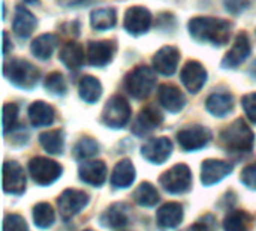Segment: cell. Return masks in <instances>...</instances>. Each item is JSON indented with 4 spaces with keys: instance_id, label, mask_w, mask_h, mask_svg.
I'll use <instances>...</instances> for the list:
<instances>
[{
    "instance_id": "7402d4cb",
    "label": "cell",
    "mask_w": 256,
    "mask_h": 231,
    "mask_svg": "<svg viewBox=\"0 0 256 231\" xmlns=\"http://www.w3.org/2000/svg\"><path fill=\"white\" fill-rule=\"evenodd\" d=\"M158 224L162 228H176L183 221V207L178 203H165L156 215Z\"/></svg>"
},
{
    "instance_id": "d6986e66",
    "label": "cell",
    "mask_w": 256,
    "mask_h": 231,
    "mask_svg": "<svg viewBox=\"0 0 256 231\" xmlns=\"http://www.w3.org/2000/svg\"><path fill=\"white\" fill-rule=\"evenodd\" d=\"M158 99L171 113H178L186 105V98L182 90L172 84H162L158 92Z\"/></svg>"
},
{
    "instance_id": "7bdbcfd3",
    "label": "cell",
    "mask_w": 256,
    "mask_h": 231,
    "mask_svg": "<svg viewBox=\"0 0 256 231\" xmlns=\"http://www.w3.org/2000/svg\"><path fill=\"white\" fill-rule=\"evenodd\" d=\"M62 8H78L92 3L93 0H57Z\"/></svg>"
},
{
    "instance_id": "ee69618b",
    "label": "cell",
    "mask_w": 256,
    "mask_h": 231,
    "mask_svg": "<svg viewBox=\"0 0 256 231\" xmlns=\"http://www.w3.org/2000/svg\"><path fill=\"white\" fill-rule=\"evenodd\" d=\"M9 48H10V42H9V36L6 32H3V54L6 56L9 53Z\"/></svg>"
},
{
    "instance_id": "f546056e",
    "label": "cell",
    "mask_w": 256,
    "mask_h": 231,
    "mask_svg": "<svg viewBox=\"0 0 256 231\" xmlns=\"http://www.w3.org/2000/svg\"><path fill=\"white\" fill-rule=\"evenodd\" d=\"M252 216L244 210H232L224 219L225 231H250L252 230Z\"/></svg>"
},
{
    "instance_id": "74e56055",
    "label": "cell",
    "mask_w": 256,
    "mask_h": 231,
    "mask_svg": "<svg viewBox=\"0 0 256 231\" xmlns=\"http://www.w3.org/2000/svg\"><path fill=\"white\" fill-rule=\"evenodd\" d=\"M3 231H28V227H27V224H26L22 216L12 213V215H6L4 216Z\"/></svg>"
},
{
    "instance_id": "f35d334b",
    "label": "cell",
    "mask_w": 256,
    "mask_h": 231,
    "mask_svg": "<svg viewBox=\"0 0 256 231\" xmlns=\"http://www.w3.org/2000/svg\"><path fill=\"white\" fill-rule=\"evenodd\" d=\"M242 105H243V110L248 114V117L254 123H256V92L244 95L242 98Z\"/></svg>"
},
{
    "instance_id": "7dc6e473",
    "label": "cell",
    "mask_w": 256,
    "mask_h": 231,
    "mask_svg": "<svg viewBox=\"0 0 256 231\" xmlns=\"http://www.w3.org/2000/svg\"><path fill=\"white\" fill-rule=\"evenodd\" d=\"M84 231H94V230H90V228H87V230H84Z\"/></svg>"
},
{
    "instance_id": "83f0119b",
    "label": "cell",
    "mask_w": 256,
    "mask_h": 231,
    "mask_svg": "<svg viewBox=\"0 0 256 231\" xmlns=\"http://www.w3.org/2000/svg\"><path fill=\"white\" fill-rule=\"evenodd\" d=\"M57 36L56 35H51V33H45V35H40L38 36L32 45H30V50L33 53L34 57L40 59V60H48L51 57V54L54 53L56 47H57Z\"/></svg>"
},
{
    "instance_id": "5b68a950",
    "label": "cell",
    "mask_w": 256,
    "mask_h": 231,
    "mask_svg": "<svg viewBox=\"0 0 256 231\" xmlns=\"http://www.w3.org/2000/svg\"><path fill=\"white\" fill-rule=\"evenodd\" d=\"M130 113L132 111H130L129 102L123 96L116 95L105 104L104 111H102V122L108 128L120 129L128 125L130 119Z\"/></svg>"
},
{
    "instance_id": "f1b7e54d",
    "label": "cell",
    "mask_w": 256,
    "mask_h": 231,
    "mask_svg": "<svg viewBox=\"0 0 256 231\" xmlns=\"http://www.w3.org/2000/svg\"><path fill=\"white\" fill-rule=\"evenodd\" d=\"M78 92H80V96L82 101H86L88 104H94L102 96V84L98 78H94L92 75H86L81 78V81L78 84Z\"/></svg>"
},
{
    "instance_id": "277c9868",
    "label": "cell",
    "mask_w": 256,
    "mask_h": 231,
    "mask_svg": "<svg viewBox=\"0 0 256 231\" xmlns=\"http://www.w3.org/2000/svg\"><path fill=\"white\" fill-rule=\"evenodd\" d=\"M156 84V75L154 72L147 66H138L134 71H130L124 80L126 90L130 96L135 99H144L147 98Z\"/></svg>"
},
{
    "instance_id": "8992f818",
    "label": "cell",
    "mask_w": 256,
    "mask_h": 231,
    "mask_svg": "<svg viewBox=\"0 0 256 231\" xmlns=\"http://www.w3.org/2000/svg\"><path fill=\"white\" fill-rule=\"evenodd\" d=\"M159 183L171 194L188 192L192 186V171L186 164H177L160 176Z\"/></svg>"
},
{
    "instance_id": "f6af8a7d",
    "label": "cell",
    "mask_w": 256,
    "mask_h": 231,
    "mask_svg": "<svg viewBox=\"0 0 256 231\" xmlns=\"http://www.w3.org/2000/svg\"><path fill=\"white\" fill-rule=\"evenodd\" d=\"M250 74H252V75H254V77H255V78H256V62H255V63H254V68H252Z\"/></svg>"
},
{
    "instance_id": "3957f363",
    "label": "cell",
    "mask_w": 256,
    "mask_h": 231,
    "mask_svg": "<svg viewBox=\"0 0 256 231\" xmlns=\"http://www.w3.org/2000/svg\"><path fill=\"white\" fill-rule=\"evenodd\" d=\"M4 75L14 86L26 90L33 89L39 80V71L30 62L22 59H14L4 65Z\"/></svg>"
},
{
    "instance_id": "9a60e30c",
    "label": "cell",
    "mask_w": 256,
    "mask_h": 231,
    "mask_svg": "<svg viewBox=\"0 0 256 231\" xmlns=\"http://www.w3.org/2000/svg\"><path fill=\"white\" fill-rule=\"evenodd\" d=\"M232 164L220 159H206L201 165V182L204 186L219 183L232 171Z\"/></svg>"
},
{
    "instance_id": "4dcf8cb0",
    "label": "cell",
    "mask_w": 256,
    "mask_h": 231,
    "mask_svg": "<svg viewBox=\"0 0 256 231\" xmlns=\"http://www.w3.org/2000/svg\"><path fill=\"white\" fill-rule=\"evenodd\" d=\"M117 23V12L112 8L96 9L90 15V24L94 30H108L112 29Z\"/></svg>"
},
{
    "instance_id": "8d00e7d4",
    "label": "cell",
    "mask_w": 256,
    "mask_h": 231,
    "mask_svg": "<svg viewBox=\"0 0 256 231\" xmlns=\"http://www.w3.org/2000/svg\"><path fill=\"white\" fill-rule=\"evenodd\" d=\"M18 117V107L15 104H4L3 105V132L8 134L9 131L14 129Z\"/></svg>"
},
{
    "instance_id": "836d02e7",
    "label": "cell",
    "mask_w": 256,
    "mask_h": 231,
    "mask_svg": "<svg viewBox=\"0 0 256 231\" xmlns=\"http://www.w3.org/2000/svg\"><path fill=\"white\" fill-rule=\"evenodd\" d=\"M33 221H34V225L39 228H50L56 221V215H54L51 204L38 203L33 207Z\"/></svg>"
},
{
    "instance_id": "2e32d148",
    "label": "cell",
    "mask_w": 256,
    "mask_h": 231,
    "mask_svg": "<svg viewBox=\"0 0 256 231\" xmlns=\"http://www.w3.org/2000/svg\"><path fill=\"white\" fill-rule=\"evenodd\" d=\"M180 62V51L176 47H162L153 56V68L162 75H172L177 71Z\"/></svg>"
},
{
    "instance_id": "d6a6232c",
    "label": "cell",
    "mask_w": 256,
    "mask_h": 231,
    "mask_svg": "<svg viewBox=\"0 0 256 231\" xmlns=\"http://www.w3.org/2000/svg\"><path fill=\"white\" fill-rule=\"evenodd\" d=\"M134 200L142 207H153L159 201V194L150 182H142L134 192Z\"/></svg>"
},
{
    "instance_id": "44dd1931",
    "label": "cell",
    "mask_w": 256,
    "mask_h": 231,
    "mask_svg": "<svg viewBox=\"0 0 256 231\" xmlns=\"http://www.w3.org/2000/svg\"><path fill=\"white\" fill-rule=\"evenodd\" d=\"M84 48L78 42H68L62 47L58 59L70 71H76L84 63Z\"/></svg>"
},
{
    "instance_id": "484cf974",
    "label": "cell",
    "mask_w": 256,
    "mask_h": 231,
    "mask_svg": "<svg viewBox=\"0 0 256 231\" xmlns=\"http://www.w3.org/2000/svg\"><path fill=\"white\" fill-rule=\"evenodd\" d=\"M54 108L44 101H34L28 108V119L30 123L36 128L39 126H50L54 122Z\"/></svg>"
},
{
    "instance_id": "ba28073f",
    "label": "cell",
    "mask_w": 256,
    "mask_h": 231,
    "mask_svg": "<svg viewBox=\"0 0 256 231\" xmlns=\"http://www.w3.org/2000/svg\"><path fill=\"white\" fill-rule=\"evenodd\" d=\"M210 140H212V132L201 125L186 126L177 134V141L180 147L186 152L200 150L204 146H207Z\"/></svg>"
},
{
    "instance_id": "ab89813d",
    "label": "cell",
    "mask_w": 256,
    "mask_h": 231,
    "mask_svg": "<svg viewBox=\"0 0 256 231\" xmlns=\"http://www.w3.org/2000/svg\"><path fill=\"white\" fill-rule=\"evenodd\" d=\"M240 180L244 186H248L250 189H256V162L243 168V171L240 174Z\"/></svg>"
},
{
    "instance_id": "52a82bcc",
    "label": "cell",
    "mask_w": 256,
    "mask_h": 231,
    "mask_svg": "<svg viewBox=\"0 0 256 231\" xmlns=\"http://www.w3.org/2000/svg\"><path fill=\"white\" fill-rule=\"evenodd\" d=\"M28 171H30V176L33 177V180L38 185L48 186V185L54 183L62 176L63 170L56 161L38 156V158H33L28 162Z\"/></svg>"
},
{
    "instance_id": "30bf717a",
    "label": "cell",
    "mask_w": 256,
    "mask_h": 231,
    "mask_svg": "<svg viewBox=\"0 0 256 231\" xmlns=\"http://www.w3.org/2000/svg\"><path fill=\"white\" fill-rule=\"evenodd\" d=\"M172 153V143L166 137L148 140L141 147V155L152 164H164Z\"/></svg>"
},
{
    "instance_id": "603a6c76",
    "label": "cell",
    "mask_w": 256,
    "mask_h": 231,
    "mask_svg": "<svg viewBox=\"0 0 256 231\" xmlns=\"http://www.w3.org/2000/svg\"><path fill=\"white\" fill-rule=\"evenodd\" d=\"M36 27V18L34 15L22 8V6H18L16 11H15V17H14V23H12V29L15 32L16 36L20 38H28L33 30Z\"/></svg>"
},
{
    "instance_id": "5bb4252c",
    "label": "cell",
    "mask_w": 256,
    "mask_h": 231,
    "mask_svg": "<svg viewBox=\"0 0 256 231\" xmlns=\"http://www.w3.org/2000/svg\"><path fill=\"white\" fill-rule=\"evenodd\" d=\"M250 53H252V45H250L249 36L246 33H240V35H237L230 51L225 54V57L222 60V66L234 69V68L240 66L250 56Z\"/></svg>"
},
{
    "instance_id": "4fadbf2b",
    "label": "cell",
    "mask_w": 256,
    "mask_h": 231,
    "mask_svg": "<svg viewBox=\"0 0 256 231\" xmlns=\"http://www.w3.org/2000/svg\"><path fill=\"white\" fill-rule=\"evenodd\" d=\"M114 41H92L87 47V60L92 66H106L116 54Z\"/></svg>"
},
{
    "instance_id": "ac0fdd59",
    "label": "cell",
    "mask_w": 256,
    "mask_h": 231,
    "mask_svg": "<svg viewBox=\"0 0 256 231\" xmlns=\"http://www.w3.org/2000/svg\"><path fill=\"white\" fill-rule=\"evenodd\" d=\"M78 174L84 183H88L92 186H102L106 180L108 170H106L105 162L90 161V162H84L80 165Z\"/></svg>"
},
{
    "instance_id": "bcb514c9",
    "label": "cell",
    "mask_w": 256,
    "mask_h": 231,
    "mask_svg": "<svg viewBox=\"0 0 256 231\" xmlns=\"http://www.w3.org/2000/svg\"><path fill=\"white\" fill-rule=\"evenodd\" d=\"M26 2H28V3H36L38 0H26Z\"/></svg>"
},
{
    "instance_id": "6da1fadb",
    "label": "cell",
    "mask_w": 256,
    "mask_h": 231,
    "mask_svg": "<svg viewBox=\"0 0 256 231\" xmlns=\"http://www.w3.org/2000/svg\"><path fill=\"white\" fill-rule=\"evenodd\" d=\"M189 32L190 36L200 42L225 45L231 36V24L222 18L195 17L189 21Z\"/></svg>"
},
{
    "instance_id": "d590c367",
    "label": "cell",
    "mask_w": 256,
    "mask_h": 231,
    "mask_svg": "<svg viewBox=\"0 0 256 231\" xmlns=\"http://www.w3.org/2000/svg\"><path fill=\"white\" fill-rule=\"evenodd\" d=\"M45 89L52 95H64L68 86L60 72H51L45 80Z\"/></svg>"
},
{
    "instance_id": "d4e9b609",
    "label": "cell",
    "mask_w": 256,
    "mask_h": 231,
    "mask_svg": "<svg viewBox=\"0 0 256 231\" xmlns=\"http://www.w3.org/2000/svg\"><path fill=\"white\" fill-rule=\"evenodd\" d=\"M135 180V167L129 159H122L116 164L111 174V185L114 188H129Z\"/></svg>"
},
{
    "instance_id": "60d3db41",
    "label": "cell",
    "mask_w": 256,
    "mask_h": 231,
    "mask_svg": "<svg viewBox=\"0 0 256 231\" xmlns=\"http://www.w3.org/2000/svg\"><path fill=\"white\" fill-rule=\"evenodd\" d=\"M214 227H216L214 218L212 215H206L200 221H196L192 227L186 228L184 231H214Z\"/></svg>"
},
{
    "instance_id": "e0dca14e",
    "label": "cell",
    "mask_w": 256,
    "mask_h": 231,
    "mask_svg": "<svg viewBox=\"0 0 256 231\" xmlns=\"http://www.w3.org/2000/svg\"><path fill=\"white\" fill-rule=\"evenodd\" d=\"M3 189L8 194L20 195L26 189L24 170L16 162H4L3 165Z\"/></svg>"
},
{
    "instance_id": "1f68e13d",
    "label": "cell",
    "mask_w": 256,
    "mask_h": 231,
    "mask_svg": "<svg viewBox=\"0 0 256 231\" xmlns=\"http://www.w3.org/2000/svg\"><path fill=\"white\" fill-rule=\"evenodd\" d=\"M39 143L44 147V150H46L48 153L58 155V153L63 152V147H64L63 131H60V129L46 131V132L39 135Z\"/></svg>"
},
{
    "instance_id": "b9f144b4",
    "label": "cell",
    "mask_w": 256,
    "mask_h": 231,
    "mask_svg": "<svg viewBox=\"0 0 256 231\" xmlns=\"http://www.w3.org/2000/svg\"><path fill=\"white\" fill-rule=\"evenodd\" d=\"M250 2L252 0H224V5L231 14H240L249 8Z\"/></svg>"
},
{
    "instance_id": "ffe728a7",
    "label": "cell",
    "mask_w": 256,
    "mask_h": 231,
    "mask_svg": "<svg viewBox=\"0 0 256 231\" xmlns=\"http://www.w3.org/2000/svg\"><path fill=\"white\" fill-rule=\"evenodd\" d=\"M164 120V116L160 114V111L154 107H147L144 108L136 120L134 122V126H132V131L136 134V135H146L148 132H152L153 129H156Z\"/></svg>"
},
{
    "instance_id": "4316f807",
    "label": "cell",
    "mask_w": 256,
    "mask_h": 231,
    "mask_svg": "<svg viewBox=\"0 0 256 231\" xmlns=\"http://www.w3.org/2000/svg\"><path fill=\"white\" fill-rule=\"evenodd\" d=\"M129 221V216H128V207L126 204L123 203H116L112 206L108 207V210L102 215L100 218V222L102 225L105 227H110V228H120V227H124Z\"/></svg>"
},
{
    "instance_id": "8fae6325",
    "label": "cell",
    "mask_w": 256,
    "mask_h": 231,
    "mask_svg": "<svg viewBox=\"0 0 256 231\" xmlns=\"http://www.w3.org/2000/svg\"><path fill=\"white\" fill-rule=\"evenodd\" d=\"M123 24L130 35H142L152 26V14L144 6H132L126 11Z\"/></svg>"
},
{
    "instance_id": "7c38bea8",
    "label": "cell",
    "mask_w": 256,
    "mask_h": 231,
    "mask_svg": "<svg viewBox=\"0 0 256 231\" xmlns=\"http://www.w3.org/2000/svg\"><path fill=\"white\" fill-rule=\"evenodd\" d=\"M180 78H182V83L184 84V87L190 93H198L207 81V71L200 62L189 60L183 66V69L180 72Z\"/></svg>"
},
{
    "instance_id": "9c48e42d",
    "label": "cell",
    "mask_w": 256,
    "mask_h": 231,
    "mask_svg": "<svg viewBox=\"0 0 256 231\" xmlns=\"http://www.w3.org/2000/svg\"><path fill=\"white\" fill-rule=\"evenodd\" d=\"M87 203H88V195L84 191H76V189L63 191V194L57 200L62 219L64 221L70 219L78 212H81L87 206Z\"/></svg>"
},
{
    "instance_id": "7a4b0ae2",
    "label": "cell",
    "mask_w": 256,
    "mask_h": 231,
    "mask_svg": "<svg viewBox=\"0 0 256 231\" xmlns=\"http://www.w3.org/2000/svg\"><path fill=\"white\" fill-rule=\"evenodd\" d=\"M220 140L226 150L234 153H248L254 149L255 134L243 119H237L222 131Z\"/></svg>"
},
{
    "instance_id": "cb8c5ba5",
    "label": "cell",
    "mask_w": 256,
    "mask_h": 231,
    "mask_svg": "<svg viewBox=\"0 0 256 231\" xmlns=\"http://www.w3.org/2000/svg\"><path fill=\"white\" fill-rule=\"evenodd\" d=\"M206 107L216 117H225L234 110V98L231 93H213L207 98Z\"/></svg>"
},
{
    "instance_id": "e575fe53",
    "label": "cell",
    "mask_w": 256,
    "mask_h": 231,
    "mask_svg": "<svg viewBox=\"0 0 256 231\" xmlns=\"http://www.w3.org/2000/svg\"><path fill=\"white\" fill-rule=\"evenodd\" d=\"M99 152V146L93 138H82L74 147V156L80 161L93 158Z\"/></svg>"
}]
</instances>
